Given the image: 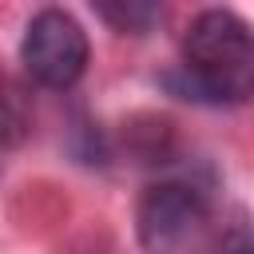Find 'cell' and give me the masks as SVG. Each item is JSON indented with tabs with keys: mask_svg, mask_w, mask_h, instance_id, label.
I'll list each match as a JSON object with an SVG mask.
<instances>
[{
	"mask_svg": "<svg viewBox=\"0 0 254 254\" xmlns=\"http://www.w3.org/2000/svg\"><path fill=\"white\" fill-rule=\"evenodd\" d=\"M183 99L242 103L254 95V28L230 8H206L183 36Z\"/></svg>",
	"mask_w": 254,
	"mask_h": 254,
	"instance_id": "1",
	"label": "cell"
},
{
	"mask_svg": "<svg viewBox=\"0 0 254 254\" xmlns=\"http://www.w3.org/2000/svg\"><path fill=\"white\" fill-rule=\"evenodd\" d=\"M135 230L147 254H206L214 222L206 198L187 183H155L143 190Z\"/></svg>",
	"mask_w": 254,
	"mask_h": 254,
	"instance_id": "2",
	"label": "cell"
},
{
	"mask_svg": "<svg viewBox=\"0 0 254 254\" xmlns=\"http://www.w3.org/2000/svg\"><path fill=\"white\" fill-rule=\"evenodd\" d=\"M20 60L40 87L64 91L87 71V32L64 8H44L28 20Z\"/></svg>",
	"mask_w": 254,
	"mask_h": 254,
	"instance_id": "3",
	"label": "cell"
},
{
	"mask_svg": "<svg viewBox=\"0 0 254 254\" xmlns=\"http://www.w3.org/2000/svg\"><path fill=\"white\" fill-rule=\"evenodd\" d=\"M95 12H99L115 32H131V36H139V32H147V28L159 20L163 8L151 4V0H99Z\"/></svg>",
	"mask_w": 254,
	"mask_h": 254,
	"instance_id": "4",
	"label": "cell"
},
{
	"mask_svg": "<svg viewBox=\"0 0 254 254\" xmlns=\"http://www.w3.org/2000/svg\"><path fill=\"white\" fill-rule=\"evenodd\" d=\"M218 254H254V238H250L246 230H230V234L222 238Z\"/></svg>",
	"mask_w": 254,
	"mask_h": 254,
	"instance_id": "5",
	"label": "cell"
}]
</instances>
